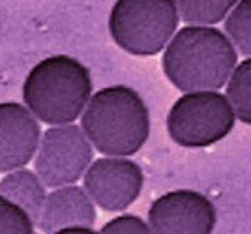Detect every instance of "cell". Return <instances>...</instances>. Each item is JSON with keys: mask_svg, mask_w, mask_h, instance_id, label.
<instances>
[{"mask_svg": "<svg viewBox=\"0 0 251 234\" xmlns=\"http://www.w3.org/2000/svg\"><path fill=\"white\" fill-rule=\"evenodd\" d=\"M236 64L238 51L214 24H188L176 30L161 58L167 81L180 92L220 90Z\"/></svg>", "mask_w": 251, "mask_h": 234, "instance_id": "obj_1", "label": "cell"}, {"mask_svg": "<svg viewBox=\"0 0 251 234\" xmlns=\"http://www.w3.org/2000/svg\"><path fill=\"white\" fill-rule=\"evenodd\" d=\"M84 135L103 156H133L150 135V113L141 94L126 85L100 88L81 115Z\"/></svg>", "mask_w": 251, "mask_h": 234, "instance_id": "obj_2", "label": "cell"}, {"mask_svg": "<svg viewBox=\"0 0 251 234\" xmlns=\"http://www.w3.org/2000/svg\"><path fill=\"white\" fill-rule=\"evenodd\" d=\"M23 103L42 124H70L83 115L92 97L88 68L68 54L40 60L23 81Z\"/></svg>", "mask_w": 251, "mask_h": 234, "instance_id": "obj_3", "label": "cell"}, {"mask_svg": "<svg viewBox=\"0 0 251 234\" xmlns=\"http://www.w3.org/2000/svg\"><path fill=\"white\" fill-rule=\"evenodd\" d=\"M175 0H116L109 13L113 42L133 56H154L178 30Z\"/></svg>", "mask_w": 251, "mask_h": 234, "instance_id": "obj_4", "label": "cell"}, {"mask_svg": "<svg viewBox=\"0 0 251 234\" xmlns=\"http://www.w3.org/2000/svg\"><path fill=\"white\" fill-rule=\"evenodd\" d=\"M236 115L220 90L184 92L167 113V133L184 148H206L234 129Z\"/></svg>", "mask_w": 251, "mask_h": 234, "instance_id": "obj_5", "label": "cell"}, {"mask_svg": "<svg viewBox=\"0 0 251 234\" xmlns=\"http://www.w3.org/2000/svg\"><path fill=\"white\" fill-rule=\"evenodd\" d=\"M94 158V146L81 126L74 122L49 126L42 133L40 146L34 156V170L45 186L60 187L77 184L84 176Z\"/></svg>", "mask_w": 251, "mask_h": 234, "instance_id": "obj_6", "label": "cell"}, {"mask_svg": "<svg viewBox=\"0 0 251 234\" xmlns=\"http://www.w3.org/2000/svg\"><path fill=\"white\" fill-rule=\"evenodd\" d=\"M83 186L98 208L124 212L139 199L145 174L141 165L129 160V156H103L88 165Z\"/></svg>", "mask_w": 251, "mask_h": 234, "instance_id": "obj_7", "label": "cell"}, {"mask_svg": "<svg viewBox=\"0 0 251 234\" xmlns=\"http://www.w3.org/2000/svg\"><path fill=\"white\" fill-rule=\"evenodd\" d=\"M216 223L214 202L193 189L163 193L148 208L150 231L157 234H210Z\"/></svg>", "mask_w": 251, "mask_h": 234, "instance_id": "obj_8", "label": "cell"}, {"mask_svg": "<svg viewBox=\"0 0 251 234\" xmlns=\"http://www.w3.org/2000/svg\"><path fill=\"white\" fill-rule=\"evenodd\" d=\"M40 120L19 101L0 103V172L26 167L40 146Z\"/></svg>", "mask_w": 251, "mask_h": 234, "instance_id": "obj_9", "label": "cell"}, {"mask_svg": "<svg viewBox=\"0 0 251 234\" xmlns=\"http://www.w3.org/2000/svg\"><path fill=\"white\" fill-rule=\"evenodd\" d=\"M96 204L84 186L66 184L60 187H52L47 193L42 215L38 219V229L43 233H60L70 225H86L94 227Z\"/></svg>", "mask_w": 251, "mask_h": 234, "instance_id": "obj_10", "label": "cell"}, {"mask_svg": "<svg viewBox=\"0 0 251 234\" xmlns=\"http://www.w3.org/2000/svg\"><path fill=\"white\" fill-rule=\"evenodd\" d=\"M0 193L13 202L21 204L38 225L47 199V186L36 170L19 167L10 172H4V176L0 178Z\"/></svg>", "mask_w": 251, "mask_h": 234, "instance_id": "obj_11", "label": "cell"}, {"mask_svg": "<svg viewBox=\"0 0 251 234\" xmlns=\"http://www.w3.org/2000/svg\"><path fill=\"white\" fill-rule=\"evenodd\" d=\"M225 88L236 118L251 126V56L234 66Z\"/></svg>", "mask_w": 251, "mask_h": 234, "instance_id": "obj_12", "label": "cell"}, {"mask_svg": "<svg viewBox=\"0 0 251 234\" xmlns=\"http://www.w3.org/2000/svg\"><path fill=\"white\" fill-rule=\"evenodd\" d=\"M238 0H175L180 19L189 24H216L225 21Z\"/></svg>", "mask_w": 251, "mask_h": 234, "instance_id": "obj_13", "label": "cell"}, {"mask_svg": "<svg viewBox=\"0 0 251 234\" xmlns=\"http://www.w3.org/2000/svg\"><path fill=\"white\" fill-rule=\"evenodd\" d=\"M225 34L234 49L251 56V0H238L225 17Z\"/></svg>", "mask_w": 251, "mask_h": 234, "instance_id": "obj_14", "label": "cell"}, {"mask_svg": "<svg viewBox=\"0 0 251 234\" xmlns=\"http://www.w3.org/2000/svg\"><path fill=\"white\" fill-rule=\"evenodd\" d=\"M36 221L21 204L0 193V234H32Z\"/></svg>", "mask_w": 251, "mask_h": 234, "instance_id": "obj_15", "label": "cell"}, {"mask_svg": "<svg viewBox=\"0 0 251 234\" xmlns=\"http://www.w3.org/2000/svg\"><path fill=\"white\" fill-rule=\"evenodd\" d=\"M101 233L105 234H126V233H135V234H147L152 233L148 221L141 219L139 215H131V213H124L118 215L115 219L107 221L101 227Z\"/></svg>", "mask_w": 251, "mask_h": 234, "instance_id": "obj_16", "label": "cell"}, {"mask_svg": "<svg viewBox=\"0 0 251 234\" xmlns=\"http://www.w3.org/2000/svg\"><path fill=\"white\" fill-rule=\"evenodd\" d=\"M60 233H94V229L86 225H70V227H64Z\"/></svg>", "mask_w": 251, "mask_h": 234, "instance_id": "obj_17", "label": "cell"}]
</instances>
